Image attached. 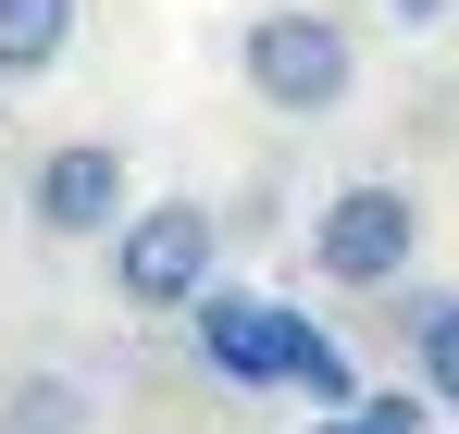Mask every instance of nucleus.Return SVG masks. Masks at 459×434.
<instances>
[{
  "instance_id": "obj_6",
  "label": "nucleus",
  "mask_w": 459,
  "mask_h": 434,
  "mask_svg": "<svg viewBox=\"0 0 459 434\" xmlns=\"http://www.w3.org/2000/svg\"><path fill=\"white\" fill-rule=\"evenodd\" d=\"M75 50V0H0V87H38Z\"/></svg>"
},
{
  "instance_id": "obj_9",
  "label": "nucleus",
  "mask_w": 459,
  "mask_h": 434,
  "mask_svg": "<svg viewBox=\"0 0 459 434\" xmlns=\"http://www.w3.org/2000/svg\"><path fill=\"white\" fill-rule=\"evenodd\" d=\"M310 434H385V422H373V410H335V422H310Z\"/></svg>"
},
{
  "instance_id": "obj_5",
  "label": "nucleus",
  "mask_w": 459,
  "mask_h": 434,
  "mask_svg": "<svg viewBox=\"0 0 459 434\" xmlns=\"http://www.w3.org/2000/svg\"><path fill=\"white\" fill-rule=\"evenodd\" d=\"M186 335H199V360L224 372V385H286V372H299V310H273V298L199 286V310H186Z\"/></svg>"
},
{
  "instance_id": "obj_4",
  "label": "nucleus",
  "mask_w": 459,
  "mask_h": 434,
  "mask_svg": "<svg viewBox=\"0 0 459 434\" xmlns=\"http://www.w3.org/2000/svg\"><path fill=\"white\" fill-rule=\"evenodd\" d=\"M25 212H38V236H50V248H100L112 223L137 212V187H125V149H112V137H63V149H38V174H25Z\"/></svg>"
},
{
  "instance_id": "obj_7",
  "label": "nucleus",
  "mask_w": 459,
  "mask_h": 434,
  "mask_svg": "<svg viewBox=\"0 0 459 434\" xmlns=\"http://www.w3.org/2000/svg\"><path fill=\"white\" fill-rule=\"evenodd\" d=\"M397 335H410L422 397H435V410H459V298H410V310H397Z\"/></svg>"
},
{
  "instance_id": "obj_3",
  "label": "nucleus",
  "mask_w": 459,
  "mask_h": 434,
  "mask_svg": "<svg viewBox=\"0 0 459 434\" xmlns=\"http://www.w3.org/2000/svg\"><path fill=\"white\" fill-rule=\"evenodd\" d=\"M410 248H422V199L410 187H335L323 212H310V273L323 286H397L410 273Z\"/></svg>"
},
{
  "instance_id": "obj_8",
  "label": "nucleus",
  "mask_w": 459,
  "mask_h": 434,
  "mask_svg": "<svg viewBox=\"0 0 459 434\" xmlns=\"http://www.w3.org/2000/svg\"><path fill=\"white\" fill-rule=\"evenodd\" d=\"M0 434H87V385L75 372H25L0 397Z\"/></svg>"
},
{
  "instance_id": "obj_10",
  "label": "nucleus",
  "mask_w": 459,
  "mask_h": 434,
  "mask_svg": "<svg viewBox=\"0 0 459 434\" xmlns=\"http://www.w3.org/2000/svg\"><path fill=\"white\" fill-rule=\"evenodd\" d=\"M435 13H447V0H397V25H435Z\"/></svg>"
},
{
  "instance_id": "obj_2",
  "label": "nucleus",
  "mask_w": 459,
  "mask_h": 434,
  "mask_svg": "<svg viewBox=\"0 0 459 434\" xmlns=\"http://www.w3.org/2000/svg\"><path fill=\"white\" fill-rule=\"evenodd\" d=\"M224 273V212L212 199H150L112 223V298L125 310H199V286Z\"/></svg>"
},
{
  "instance_id": "obj_1",
  "label": "nucleus",
  "mask_w": 459,
  "mask_h": 434,
  "mask_svg": "<svg viewBox=\"0 0 459 434\" xmlns=\"http://www.w3.org/2000/svg\"><path fill=\"white\" fill-rule=\"evenodd\" d=\"M236 74H248V100L261 112H348V87H360V50H348V25L335 13H299V0H273V13H248V38H236Z\"/></svg>"
}]
</instances>
